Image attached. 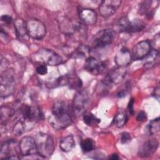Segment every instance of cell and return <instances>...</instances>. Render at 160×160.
<instances>
[{
	"mask_svg": "<svg viewBox=\"0 0 160 160\" xmlns=\"http://www.w3.org/2000/svg\"><path fill=\"white\" fill-rule=\"evenodd\" d=\"M159 56V51L158 49H151L150 52L142 59L143 66L146 69L152 68L157 61Z\"/></svg>",
	"mask_w": 160,
	"mask_h": 160,
	"instance_id": "obj_19",
	"label": "cell"
},
{
	"mask_svg": "<svg viewBox=\"0 0 160 160\" xmlns=\"http://www.w3.org/2000/svg\"><path fill=\"white\" fill-rule=\"evenodd\" d=\"M24 119V118H23ZM27 121L24 119L23 120H19L18 121L14 126L12 128V132L16 136H20L27 129V125H26Z\"/></svg>",
	"mask_w": 160,
	"mask_h": 160,
	"instance_id": "obj_24",
	"label": "cell"
},
{
	"mask_svg": "<svg viewBox=\"0 0 160 160\" xmlns=\"http://www.w3.org/2000/svg\"><path fill=\"white\" fill-rule=\"evenodd\" d=\"M84 69L89 72L98 75L102 73L106 69V64L98 61L95 58L89 56L86 58L84 63Z\"/></svg>",
	"mask_w": 160,
	"mask_h": 160,
	"instance_id": "obj_14",
	"label": "cell"
},
{
	"mask_svg": "<svg viewBox=\"0 0 160 160\" xmlns=\"http://www.w3.org/2000/svg\"><path fill=\"white\" fill-rule=\"evenodd\" d=\"M89 52V49L86 47H79L76 51V56L79 58H84Z\"/></svg>",
	"mask_w": 160,
	"mask_h": 160,
	"instance_id": "obj_31",
	"label": "cell"
},
{
	"mask_svg": "<svg viewBox=\"0 0 160 160\" xmlns=\"http://www.w3.org/2000/svg\"><path fill=\"white\" fill-rule=\"evenodd\" d=\"M109 158L111 159H113V160H116V159H119V156L117 154H112L110 157Z\"/></svg>",
	"mask_w": 160,
	"mask_h": 160,
	"instance_id": "obj_39",
	"label": "cell"
},
{
	"mask_svg": "<svg viewBox=\"0 0 160 160\" xmlns=\"http://www.w3.org/2000/svg\"><path fill=\"white\" fill-rule=\"evenodd\" d=\"M126 72V67L115 68L110 70L106 74L104 79V84L106 86L117 84L124 79Z\"/></svg>",
	"mask_w": 160,
	"mask_h": 160,
	"instance_id": "obj_9",
	"label": "cell"
},
{
	"mask_svg": "<svg viewBox=\"0 0 160 160\" xmlns=\"http://www.w3.org/2000/svg\"><path fill=\"white\" fill-rule=\"evenodd\" d=\"M84 122L88 126H92L100 122V119H98L91 113H84L83 115Z\"/></svg>",
	"mask_w": 160,
	"mask_h": 160,
	"instance_id": "obj_28",
	"label": "cell"
},
{
	"mask_svg": "<svg viewBox=\"0 0 160 160\" xmlns=\"http://www.w3.org/2000/svg\"><path fill=\"white\" fill-rule=\"evenodd\" d=\"M159 118H157L154 119H152L149 124V133L152 135L156 134L159 131Z\"/></svg>",
	"mask_w": 160,
	"mask_h": 160,
	"instance_id": "obj_29",
	"label": "cell"
},
{
	"mask_svg": "<svg viewBox=\"0 0 160 160\" xmlns=\"http://www.w3.org/2000/svg\"><path fill=\"white\" fill-rule=\"evenodd\" d=\"M151 42L149 40H144L138 42L132 49V59L133 60L142 59L151 50Z\"/></svg>",
	"mask_w": 160,
	"mask_h": 160,
	"instance_id": "obj_13",
	"label": "cell"
},
{
	"mask_svg": "<svg viewBox=\"0 0 160 160\" xmlns=\"http://www.w3.org/2000/svg\"><path fill=\"white\" fill-rule=\"evenodd\" d=\"M36 71L38 74L43 76L48 73V68L45 64H41L36 68Z\"/></svg>",
	"mask_w": 160,
	"mask_h": 160,
	"instance_id": "obj_33",
	"label": "cell"
},
{
	"mask_svg": "<svg viewBox=\"0 0 160 160\" xmlns=\"http://www.w3.org/2000/svg\"><path fill=\"white\" fill-rule=\"evenodd\" d=\"M158 141L155 139H149L145 141L138 151V155L142 158H147L152 156L158 148Z\"/></svg>",
	"mask_w": 160,
	"mask_h": 160,
	"instance_id": "obj_15",
	"label": "cell"
},
{
	"mask_svg": "<svg viewBox=\"0 0 160 160\" xmlns=\"http://www.w3.org/2000/svg\"><path fill=\"white\" fill-rule=\"evenodd\" d=\"M78 14L81 21L87 25H94L97 21L96 12L91 9L80 8L78 10Z\"/></svg>",
	"mask_w": 160,
	"mask_h": 160,
	"instance_id": "obj_17",
	"label": "cell"
},
{
	"mask_svg": "<svg viewBox=\"0 0 160 160\" xmlns=\"http://www.w3.org/2000/svg\"><path fill=\"white\" fill-rule=\"evenodd\" d=\"M38 153L43 158H49L54 150V142L51 135L39 132L35 138Z\"/></svg>",
	"mask_w": 160,
	"mask_h": 160,
	"instance_id": "obj_2",
	"label": "cell"
},
{
	"mask_svg": "<svg viewBox=\"0 0 160 160\" xmlns=\"http://www.w3.org/2000/svg\"><path fill=\"white\" fill-rule=\"evenodd\" d=\"M129 84H128V85H126V88L125 89H121L120 91H119L117 93V96L118 98H123L124 96H126L129 91Z\"/></svg>",
	"mask_w": 160,
	"mask_h": 160,
	"instance_id": "obj_35",
	"label": "cell"
},
{
	"mask_svg": "<svg viewBox=\"0 0 160 160\" xmlns=\"http://www.w3.org/2000/svg\"><path fill=\"white\" fill-rule=\"evenodd\" d=\"M131 140V137L129 133L127 132H123L121 134L120 141L122 144H126Z\"/></svg>",
	"mask_w": 160,
	"mask_h": 160,
	"instance_id": "obj_32",
	"label": "cell"
},
{
	"mask_svg": "<svg viewBox=\"0 0 160 160\" xmlns=\"http://www.w3.org/2000/svg\"><path fill=\"white\" fill-rule=\"evenodd\" d=\"M14 29L16 36L19 41L27 40L29 35L26 22L22 19H17L14 22Z\"/></svg>",
	"mask_w": 160,
	"mask_h": 160,
	"instance_id": "obj_18",
	"label": "cell"
},
{
	"mask_svg": "<svg viewBox=\"0 0 160 160\" xmlns=\"http://www.w3.org/2000/svg\"><path fill=\"white\" fill-rule=\"evenodd\" d=\"M134 98H131L128 103V109L131 115H134Z\"/></svg>",
	"mask_w": 160,
	"mask_h": 160,
	"instance_id": "obj_37",
	"label": "cell"
},
{
	"mask_svg": "<svg viewBox=\"0 0 160 160\" xmlns=\"http://www.w3.org/2000/svg\"><path fill=\"white\" fill-rule=\"evenodd\" d=\"M19 148L23 156H31L39 154L35 139L31 136L24 137L19 142Z\"/></svg>",
	"mask_w": 160,
	"mask_h": 160,
	"instance_id": "obj_10",
	"label": "cell"
},
{
	"mask_svg": "<svg viewBox=\"0 0 160 160\" xmlns=\"http://www.w3.org/2000/svg\"><path fill=\"white\" fill-rule=\"evenodd\" d=\"M136 119L138 121H140V122H143V121H146L147 119L146 113L143 111L139 112V113L136 116Z\"/></svg>",
	"mask_w": 160,
	"mask_h": 160,
	"instance_id": "obj_36",
	"label": "cell"
},
{
	"mask_svg": "<svg viewBox=\"0 0 160 160\" xmlns=\"http://www.w3.org/2000/svg\"><path fill=\"white\" fill-rule=\"evenodd\" d=\"M16 147V142L14 139L4 141L1 146L0 158L1 159H19Z\"/></svg>",
	"mask_w": 160,
	"mask_h": 160,
	"instance_id": "obj_11",
	"label": "cell"
},
{
	"mask_svg": "<svg viewBox=\"0 0 160 160\" xmlns=\"http://www.w3.org/2000/svg\"><path fill=\"white\" fill-rule=\"evenodd\" d=\"M71 89L80 90L82 86V81L76 75L67 74V84Z\"/></svg>",
	"mask_w": 160,
	"mask_h": 160,
	"instance_id": "obj_23",
	"label": "cell"
},
{
	"mask_svg": "<svg viewBox=\"0 0 160 160\" xmlns=\"http://www.w3.org/2000/svg\"><path fill=\"white\" fill-rule=\"evenodd\" d=\"M26 23L29 37L34 39L40 40L45 36L46 28L41 21L33 18L28 19Z\"/></svg>",
	"mask_w": 160,
	"mask_h": 160,
	"instance_id": "obj_6",
	"label": "cell"
},
{
	"mask_svg": "<svg viewBox=\"0 0 160 160\" xmlns=\"http://www.w3.org/2000/svg\"><path fill=\"white\" fill-rule=\"evenodd\" d=\"M132 59L131 52L126 48L119 50L114 58L115 62L118 67H126L131 63Z\"/></svg>",
	"mask_w": 160,
	"mask_h": 160,
	"instance_id": "obj_16",
	"label": "cell"
},
{
	"mask_svg": "<svg viewBox=\"0 0 160 160\" xmlns=\"http://www.w3.org/2000/svg\"><path fill=\"white\" fill-rule=\"evenodd\" d=\"M114 36L115 34L112 29H105L101 30L94 35L93 44L95 48H104L112 42Z\"/></svg>",
	"mask_w": 160,
	"mask_h": 160,
	"instance_id": "obj_7",
	"label": "cell"
},
{
	"mask_svg": "<svg viewBox=\"0 0 160 160\" xmlns=\"http://www.w3.org/2000/svg\"><path fill=\"white\" fill-rule=\"evenodd\" d=\"M14 110L8 106H2L1 107V124L6 125L9 119L14 116Z\"/></svg>",
	"mask_w": 160,
	"mask_h": 160,
	"instance_id": "obj_21",
	"label": "cell"
},
{
	"mask_svg": "<svg viewBox=\"0 0 160 160\" xmlns=\"http://www.w3.org/2000/svg\"><path fill=\"white\" fill-rule=\"evenodd\" d=\"M130 21L127 16H122L119 19L117 22V29L119 32H127Z\"/></svg>",
	"mask_w": 160,
	"mask_h": 160,
	"instance_id": "obj_26",
	"label": "cell"
},
{
	"mask_svg": "<svg viewBox=\"0 0 160 160\" xmlns=\"http://www.w3.org/2000/svg\"><path fill=\"white\" fill-rule=\"evenodd\" d=\"M48 121L51 126L57 130L65 129L71 124L69 108L64 101L59 100L55 102Z\"/></svg>",
	"mask_w": 160,
	"mask_h": 160,
	"instance_id": "obj_1",
	"label": "cell"
},
{
	"mask_svg": "<svg viewBox=\"0 0 160 160\" xmlns=\"http://www.w3.org/2000/svg\"><path fill=\"white\" fill-rule=\"evenodd\" d=\"M145 22L139 19H135L130 21L127 32H136L141 31L145 28Z\"/></svg>",
	"mask_w": 160,
	"mask_h": 160,
	"instance_id": "obj_22",
	"label": "cell"
},
{
	"mask_svg": "<svg viewBox=\"0 0 160 160\" xmlns=\"http://www.w3.org/2000/svg\"><path fill=\"white\" fill-rule=\"evenodd\" d=\"M16 88L15 72L12 69H8L1 72L0 79V94L2 98L11 95Z\"/></svg>",
	"mask_w": 160,
	"mask_h": 160,
	"instance_id": "obj_3",
	"label": "cell"
},
{
	"mask_svg": "<svg viewBox=\"0 0 160 160\" xmlns=\"http://www.w3.org/2000/svg\"><path fill=\"white\" fill-rule=\"evenodd\" d=\"M121 3L119 0H106L101 1L99 11L104 18H108L113 15L119 8Z\"/></svg>",
	"mask_w": 160,
	"mask_h": 160,
	"instance_id": "obj_12",
	"label": "cell"
},
{
	"mask_svg": "<svg viewBox=\"0 0 160 160\" xmlns=\"http://www.w3.org/2000/svg\"><path fill=\"white\" fill-rule=\"evenodd\" d=\"M152 1H144L139 6V13L143 15L147 14L149 12V8L151 7Z\"/></svg>",
	"mask_w": 160,
	"mask_h": 160,
	"instance_id": "obj_30",
	"label": "cell"
},
{
	"mask_svg": "<svg viewBox=\"0 0 160 160\" xmlns=\"http://www.w3.org/2000/svg\"><path fill=\"white\" fill-rule=\"evenodd\" d=\"M81 148L83 152H88L94 149L93 141L90 138H86L81 141Z\"/></svg>",
	"mask_w": 160,
	"mask_h": 160,
	"instance_id": "obj_27",
	"label": "cell"
},
{
	"mask_svg": "<svg viewBox=\"0 0 160 160\" xmlns=\"http://www.w3.org/2000/svg\"><path fill=\"white\" fill-rule=\"evenodd\" d=\"M34 59L36 61L42 63V64L52 66H58L62 62L61 57L56 52L45 48L40 49L35 53Z\"/></svg>",
	"mask_w": 160,
	"mask_h": 160,
	"instance_id": "obj_4",
	"label": "cell"
},
{
	"mask_svg": "<svg viewBox=\"0 0 160 160\" xmlns=\"http://www.w3.org/2000/svg\"><path fill=\"white\" fill-rule=\"evenodd\" d=\"M1 21L2 22L6 25H9L12 22V18L11 16L8 14H4L1 17Z\"/></svg>",
	"mask_w": 160,
	"mask_h": 160,
	"instance_id": "obj_34",
	"label": "cell"
},
{
	"mask_svg": "<svg viewBox=\"0 0 160 160\" xmlns=\"http://www.w3.org/2000/svg\"><path fill=\"white\" fill-rule=\"evenodd\" d=\"M75 146V141L72 135H68L62 138L59 142V148L63 152L71 151Z\"/></svg>",
	"mask_w": 160,
	"mask_h": 160,
	"instance_id": "obj_20",
	"label": "cell"
},
{
	"mask_svg": "<svg viewBox=\"0 0 160 160\" xmlns=\"http://www.w3.org/2000/svg\"><path fill=\"white\" fill-rule=\"evenodd\" d=\"M159 89H160V88H159V84L155 88V89H154V91H153V92H152V96L158 100V101H159Z\"/></svg>",
	"mask_w": 160,
	"mask_h": 160,
	"instance_id": "obj_38",
	"label": "cell"
},
{
	"mask_svg": "<svg viewBox=\"0 0 160 160\" xmlns=\"http://www.w3.org/2000/svg\"><path fill=\"white\" fill-rule=\"evenodd\" d=\"M20 111L24 119L32 122L41 121L43 118L41 109L36 106L23 104L20 108Z\"/></svg>",
	"mask_w": 160,
	"mask_h": 160,
	"instance_id": "obj_8",
	"label": "cell"
},
{
	"mask_svg": "<svg viewBox=\"0 0 160 160\" xmlns=\"http://www.w3.org/2000/svg\"><path fill=\"white\" fill-rule=\"evenodd\" d=\"M89 103V95L86 90H79L74 96L72 101V109L74 115L83 114Z\"/></svg>",
	"mask_w": 160,
	"mask_h": 160,
	"instance_id": "obj_5",
	"label": "cell"
},
{
	"mask_svg": "<svg viewBox=\"0 0 160 160\" xmlns=\"http://www.w3.org/2000/svg\"><path fill=\"white\" fill-rule=\"evenodd\" d=\"M128 121L127 115L124 112L118 113L113 119V124L117 128H121L123 127Z\"/></svg>",
	"mask_w": 160,
	"mask_h": 160,
	"instance_id": "obj_25",
	"label": "cell"
}]
</instances>
